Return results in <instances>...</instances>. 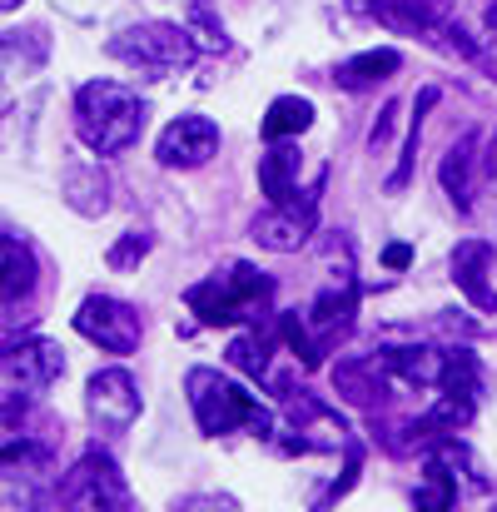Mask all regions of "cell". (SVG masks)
<instances>
[{
  "instance_id": "obj_1",
  "label": "cell",
  "mask_w": 497,
  "mask_h": 512,
  "mask_svg": "<svg viewBox=\"0 0 497 512\" xmlns=\"http://www.w3.org/2000/svg\"><path fill=\"white\" fill-rule=\"evenodd\" d=\"M184 393H189V408H194V423H199L204 438H224V433H239V428L254 433V438H274L279 433L274 408H264L254 393L229 383L219 368H189Z\"/></svg>"
},
{
  "instance_id": "obj_2",
  "label": "cell",
  "mask_w": 497,
  "mask_h": 512,
  "mask_svg": "<svg viewBox=\"0 0 497 512\" xmlns=\"http://www.w3.org/2000/svg\"><path fill=\"white\" fill-rule=\"evenodd\" d=\"M145 130V100L120 80H90L75 95V135L95 155H120Z\"/></svg>"
},
{
  "instance_id": "obj_3",
  "label": "cell",
  "mask_w": 497,
  "mask_h": 512,
  "mask_svg": "<svg viewBox=\"0 0 497 512\" xmlns=\"http://www.w3.org/2000/svg\"><path fill=\"white\" fill-rule=\"evenodd\" d=\"M189 314L204 329H229V324H259L274 309V279L254 264H229L224 274L199 279L184 294Z\"/></svg>"
},
{
  "instance_id": "obj_4",
  "label": "cell",
  "mask_w": 497,
  "mask_h": 512,
  "mask_svg": "<svg viewBox=\"0 0 497 512\" xmlns=\"http://www.w3.org/2000/svg\"><path fill=\"white\" fill-rule=\"evenodd\" d=\"M110 55H115V60H125V65H135V70H145V75H155V80H165V75H174V70L194 65L199 45H194L189 25L145 20V25L120 30V35L110 40Z\"/></svg>"
},
{
  "instance_id": "obj_5",
  "label": "cell",
  "mask_w": 497,
  "mask_h": 512,
  "mask_svg": "<svg viewBox=\"0 0 497 512\" xmlns=\"http://www.w3.org/2000/svg\"><path fill=\"white\" fill-rule=\"evenodd\" d=\"M55 483V458L45 443H30L25 433L0 443V508H35Z\"/></svg>"
},
{
  "instance_id": "obj_6",
  "label": "cell",
  "mask_w": 497,
  "mask_h": 512,
  "mask_svg": "<svg viewBox=\"0 0 497 512\" xmlns=\"http://www.w3.org/2000/svg\"><path fill=\"white\" fill-rule=\"evenodd\" d=\"M65 508H90V512H125L130 508V488L115 468V458L105 448H85V458L70 468L65 488H60Z\"/></svg>"
},
{
  "instance_id": "obj_7",
  "label": "cell",
  "mask_w": 497,
  "mask_h": 512,
  "mask_svg": "<svg viewBox=\"0 0 497 512\" xmlns=\"http://www.w3.org/2000/svg\"><path fill=\"white\" fill-rule=\"evenodd\" d=\"M75 334L100 343L105 353H135L140 339H145V319H140V309H130L125 299L90 294V299L75 309Z\"/></svg>"
},
{
  "instance_id": "obj_8",
  "label": "cell",
  "mask_w": 497,
  "mask_h": 512,
  "mask_svg": "<svg viewBox=\"0 0 497 512\" xmlns=\"http://www.w3.org/2000/svg\"><path fill=\"white\" fill-rule=\"evenodd\" d=\"M60 373H65L60 343L40 339V334L0 343V378H5L10 388H20V393H45V388L60 383Z\"/></svg>"
},
{
  "instance_id": "obj_9",
  "label": "cell",
  "mask_w": 497,
  "mask_h": 512,
  "mask_svg": "<svg viewBox=\"0 0 497 512\" xmlns=\"http://www.w3.org/2000/svg\"><path fill=\"white\" fill-rule=\"evenodd\" d=\"M284 448L289 453H333V448H348V428L343 418L324 408L319 398L309 393H289V428H284Z\"/></svg>"
},
{
  "instance_id": "obj_10",
  "label": "cell",
  "mask_w": 497,
  "mask_h": 512,
  "mask_svg": "<svg viewBox=\"0 0 497 512\" xmlns=\"http://www.w3.org/2000/svg\"><path fill=\"white\" fill-rule=\"evenodd\" d=\"M85 408L95 418V428L105 433H125L135 418H140V383L125 373V368H100L90 383H85Z\"/></svg>"
},
{
  "instance_id": "obj_11",
  "label": "cell",
  "mask_w": 497,
  "mask_h": 512,
  "mask_svg": "<svg viewBox=\"0 0 497 512\" xmlns=\"http://www.w3.org/2000/svg\"><path fill=\"white\" fill-rule=\"evenodd\" d=\"M155 155H160L165 170H199L219 155V125L209 115H179L165 125Z\"/></svg>"
},
{
  "instance_id": "obj_12",
  "label": "cell",
  "mask_w": 497,
  "mask_h": 512,
  "mask_svg": "<svg viewBox=\"0 0 497 512\" xmlns=\"http://www.w3.org/2000/svg\"><path fill=\"white\" fill-rule=\"evenodd\" d=\"M319 224V199L304 194V199H284V204H269L259 219H254V239L274 254H299L309 244Z\"/></svg>"
},
{
  "instance_id": "obj_13",
  "label": "cell",
  "mask_w": 497,
  "mask_h": 512,
  "mask_svg": "<svg viewBox=\"0 0 497 512\" xmlns=\"http://www.w3.org/2000/svg\"><path fill=\"white\" fill-rule=\"evenodd\" d=\"M353 314H358V284H353V274H333L329 284L319 289V299L304 309V329H309L314 343L329 353L333 343L348 334Z\"/></svg>"
},
{
  "instance_id": "obj_14",
  "label": "cell",
  "mask_w": 497,
  "mask_h": 512,
  "mask_svg": "<svg viewBox=\"0 0 497 512\" xmlns=\"http://www.w3.org/2000/svg\"><path fill=\"white\" fill-rule=\"evenodd\" d=\"M488 274H493V244H483V239H463V244L453 249V284L468 294L473 309L497 314V289L488 284Z\"/></svg>"
},
{
  "instance_id": "obj_15",
  "label": "cell",
  "mask_w": 497,
  "mask_h": 512,
  "mask_svg": "<svg viewBox=\"0 0 497 512\" xmlns=\"http://www.w3.org/2000/svg\"><path fill=\"white\" fill-rule=\"evenodd\" d=\"M373 353H378L393 388H418L423 393V388H438V378H443V353L438 348L408 343V348H373Z\"/></svg>"
},
{
  "instance_id": "obj_16",
  "label": "cell",
  "mask_w": 497,
  "mask_h": 512,
  "mask_svg": "<svg viewBox=\"0 0 497 512\" xmlns=\"http://www.w3.org/2000/svg\"><path fill=\"white\" fill-rule=\"evenodd\" d=\"M333 388H338V393H343L353 408H378V403L393 393V383H388V373H383L378 353L343 358V363L333 368Z\"/></svg>"
},
{
  "instance_id": "obj_17",
  "label": "cell",
  "mask_w": 497,
  "mask_h": 512,
  "mask_svg": "<svg viewBox=\"0 0 497 512\" xmlns=\"http://www.w3.org/2000/svg\"><path fill=\"white\" fill-rule=\"evenodd\" d=\"M35 284H40V264H35L30 244L0 234V309H20V304H30Z\"/></svg>"
},
{
  "instance_id": "obj_18",
  "label": "cell",
  "mask_w": 497,
  "mask_h": 512,
  "mask_svg": "<svg viewBox=\"0 0 497 512\" xmlns=\"http://www.w3.org/2000/svg\"><path fill=\"white\" fill-rule=\"evenodd\" d=\"M478 145H483V135H478V130H468V135L443 155V165H438L443 194L453 199V209H458V214H473V189H478Z\"/></svg>"
},
{
  "instance_id": "obj_19",
  "label": "cell",
  "mask_w": 497,
  "mask_h": 512,
  "mask_svg": "<svg viewBox=\"0 0 497 512\" xmlns=\"http://www.w3.org/2000/svg\"><path fill=\"white\" fill-rule=\"evenodd\" d=\"M45 55H50L45 30H10V35H0V85L30 80L45 65Z\"/></svg>"
},
{
  "instance_id": "obj_20",
  "label": "cell",
  "mask_w": 497,
  "mask_h": 512,
  "mask_svg": "<svg viewBox=\"0 0 497 512\" xmlns=\"http://www.w3.org/2000/svg\"><path fill=\"white\" fill-rule=\"evenodd\" d=\"M259 189H264L269 204H284V199L299 194V150L289 140H274L264 150V160H259Z\"/></svg>"
},
{
  "instance_id": "obj_21",
  "label": "cell",
  "mask_w": 497,
  "mask_h": 512,
  "mask_svg": "<svg viewBox=\"0 0 497 512\" xmlns=\"http://www.w3.org/2000/svg\"><path fill=\"white\" fill-rule=\"evenodd\" d=\"M438 105V90L428 85V90H418V100H413V120H408V140H403V155H398V165L388 174V194H403L408 189V179H413V165H418V145H423V120H428V110Z\"/></svg>"
},
{
  "instance_id": "obj_22",
  "label": "cell",
  "mask_w": 497,
  "mask_h": 512,
  "mask_svg": "<svg viewBox=\"0 0 497 512\" xmlns=\"http://www.w3.org/2000/svg\"><path fill=\"white\" fill-rule=\"evenodd\" d=\"M229 363H234L239 373H249V378H259V383L274 388V339L259 334V324L244 329V334H234V343H229Z\"/></svg>"
},
{
  "instance_id": "obj_23",
  "label": "cell",
  "mask_w": 497,
  "mask_h": 512,
  "mask_svg": "<svg viewBox=\"0 0 497 512\" xmlns=\"http://www.w3.org/2000/svg\"><path fill=\"white\" fill-rule=\"evenodd\" d=\"M398 65H403V55H398V50H363V55L343 60V65L333 70V80H338L343 90H368V85L388 80Z\"/></svg>"
},
{
  "instance_id": "obj_24",
  "label": "cell",
  "mask_w": 497,
  "mask_h": 512,
  "mask_svg": "<svg viewBox=\"0 0 497 512\" xmlns=\"http://www.w3.org/2000/svg\"><path fill=\"white\" fill-rule=\"evenodd\" d=\"M309 125H314V105L304 95H279V100H269V115H264L259 130L274 145V140H299Z\"/></svg>"
},
{
  "instance_id": "obj_25",
  "label": "cell",
  "mask_w": 497,
  "mask_h": 512,
  "mask_svg": "<svg viewBox=\"0 0 497 512\" xmlns=\"http://www.w3.org/2000/svg\"><path fill=\"white\" fill-rule=\"evenodd\" d=\"M65 204L75 214H105L110 209V184H105L100 165H75L65 174Z\"/></svg>"
},
{
  "instance_id": "obj_26",
  "label": "cell",
  "mask_w": 497,
  "mask_h": 512,
  "mask_svg": "<svg viewBox=\"0 0 497 512\" xmlns=\"http://www.w3.org/2000/svg\"><path fill=\"white\" fill-rule=\"evenodd\" d=\"M458 503V478L438 463V458H428V473H423V488H418V508H453Z\"/></svg>"
},
{
  "instance_id": "obj_27",
  "label": "cell",
  "mask_w": 497,
  "mask_h": 512,
  "mask_svg": "<svg viewBox=\"0 0 497 512\" xmlns=\"http://www.w3.org/2000/svg\"><path fill=\"white\" fill-rule=\"evenodd\" d=\"M150 244H155V239H150L145 229H130V234H120V239L110 244V254H105V264L125 274V269H135V264H140V259L150 254Z\"/></svg>"
},
{
  "instance_id": "obj_28",
  "label": "cell",
  "mask_w": 497,
  "mask_h": 512,
  "mask_svg": "<svg viewBox=\"0 0 497 512\" xmlns=\"http://www.w3.org/2000/svg\"><path fill=\"white\" fill-rule=\"evenodd\" d=\"M473 60H478L483 70H493V80H497V5H488V10H483V30H478Z\"/></svg>"
},
{
  "instance_id": "obj_29",
  "label": "cell",
  "mask_w": 497,
  "mask_h": 512,
  "mask_svg": "<svg viewBox=\"0 0 497 512\" xmlns=\"http://www.w3.org/2000/svg\"><path fill=\"white\" fill-rule=\"evenodd\" d=\"M20 423H25V403H20V393H0V443L20 438Z\"/></svg>"
},
{
  "instance_id": "obj_30",
  "label": "cell",
  "mask_w": 497,
  "mask_h": 512,
  "mask_svg": "<svg viewBox=\"0 0 497 512\" xmlns=\"http://www.w3.org/2000/svg\"><path fill=\"white\" fill-rule=\"evenodd\" d=\"M398 115H403V105H398V100H393V105H383V115H378V125H373V135H368V150H383V145L393 140Z\"/></svg>"
},
{
  "instance_id": "obj_31",
  "label": "cell",
  "mask_w": 497,
  "mask_h": 512,
  "mask_svg": "<svg viewBox=\"0 0 497 512\" xmlns=\"http://www.w3.org/2000/svg\"><path fill=\"white\" fill-rule=\"evenodd\" d=\"M383 264H388V269H408V264H413V249H408V244H388V249H383Z\"/></svg>"
},
{
  "instance_id": "obj_32",
  "label": "cell",
  "mask_w": 497,
  "mask_h": 512,
  "mask_svg": "<svg viewBox=\"0 0 497 512\" xmlns=\"http://www.w3.org/2000/svg\"><path fill=\"white\" fill-rule=\"evenodd\" d=\"M15 5H20V0H0V10H15Z\"/></svg>"
}]
</instances>
